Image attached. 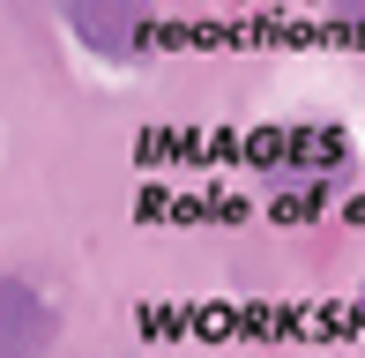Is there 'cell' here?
<instances>
[{"instance_id":"1","label":"cell","mask_w":365,"mask_h":358,"mask_svg":"<svg viewBox=\"0 0 365 358\" xmlns=\"http://www.w3.org/2000/svg\"><path fill=\"white\" fill-rule=\"evenodd\" d=\"M60 23L97 60H135L149 45V30H157V15H149V0H60Z\"/></svg>"},{"instance_id":"2","label":"cell","mask_w":365,"mask_h":358,"mask_svg":"<svg viewBox=\"0 0 365 358\" xmlns=\"http://www.w3.org/2000/svg\"><path fill=\"white\" fill-rule=\"evenodd\" d=\"M60 336V314L30 276H0V358H45Z\"/></svg>"}]
</instances>
